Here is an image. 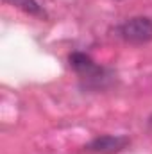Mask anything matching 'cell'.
Listing matches in <instances>:
<instances>
[{
    "label": "cell",
    "mask_w": 152,
    "mask_h": 154,
    "mask_svg": "<svg viewBox=\"0 0 152 154\" xmlns=\"http://www.w3.org/2000/svg\"><path fill=\"white\" fill-rule=\"evenodd\" d=\"M120 36L127 43L143 45L152 41V20L147 16H134L129 18L120 25Z\"/></svg>",
    "instance_id": "cell-1"
},
{
    "label": "cell",
    "mask_w": 152,
    "mask_h": 154,
    "mask_svg": "<svg viewBox=\"0 0 152 154\" xmlns=\"http://www.w3.org/2000/svg\"><path fill=\"white\" fill-rule=\"evenodd\" d=\"M129 145V138L122 136V134H104V136H97L93 138L84 149L91 151V152L99 154H114L123 151Z\"/></svg>",
    "instance_id": "cell-2"
},
{
    "label": "cell",
    "mask_w": 152,
    "mask_h": 154,
    "mask_svg": "<svg viewBox=\"0 0 152 154\" xmlns=\"http://www.w3.org/2000/svg\"><path fill=\"white\" fill-rule=\"evenodd\" d=\"M68 61H70V66L75 70L77 74H81L82 77L95 79V77H99L102 74V70L93 63V59H91L90 56L82 54V52H74V54H70Z\"/></svg>",
    "instance_id": "cell-3"
},
{
    "label": "cell",
    "mask_w": 152,
    "mask_h": 154,
    "mask_svg": "<svg viewBox=\"0 0 152 154\" xmlns=\"http://www.w3.org/2000/svg\"><path fill=\"white\" fill-rule=\"evenodd\" d=\"M4 2L13 4V5L20 7L22 11L29 13V14H38V16H43V14H45L43 9H41V5H39L36 0H4Z\"/></svg>",
    "instance_id": "cell-4"
},
{
    "label": "cell",
    "mask_w": 152,
    "mask_h": 154,
    "mask_svg": "<svg viewBox=\"0 0 152 154\" xmlns=\"http://www.w3.org/2000/svg\"><path fill=\"white\" fill-rule=\"evenodd\" d=\"M149 124H150V129H152V116H150V120H149Z\"/></svg>",
    "instance_id": "cell-5"
}]
</instances>
